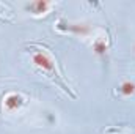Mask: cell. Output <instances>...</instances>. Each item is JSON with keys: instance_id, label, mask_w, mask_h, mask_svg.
Returning a JSON list of instances; mask_svg holds the SVG:
<instances>
[{"instance_id": "obj_1", "label": "cell", "mask_w": 135, "mask_h": 134, "mask_svg": "<svg viewBox=\"0 0 135 134\" xmlns=\"http://www.w3.org/2000/svg\"><path fill=\"white\" fill-rule=\"evenodd\" d=\"M32 60H33V63L36 65L38 68H41L46 74H49L65 92L68 93H71V90H69V87L65 85V82L63 81H60L58 79V73H57V66H55V62H54V59H52V55L49 54V52H46L44 49H36L33 54H32ZM72 95V93H71ZM74 96V95H72Z\"/></svg>"}, {"instance_id": "obj_2", "label": "cell", "mask_w": 135, "mask_h": 134, "mask_svg": "<svg viewBox=\"0 0 135 134\" xmlns=\"http://www.w3.org/2000/svg\"><path fill=\"white\" fill-rule=\"evenodd\" d=\"M24 104H25V98H24L21 93H14V92L8 93V95L5 96V100H3V106H5L6 110H9V112L21 109Z\"/></svg>"}, {"instance_id": "obj_3", "label": "cell", "mask_w": 135, "mask_h": 134, "mask_svg": "<svg viewBox=\"0 0 135 134\" xmlns=\"http://www.w3.org/2000/svg\"><path fill=\"white\" fill-rule=\"evenodd\" d=\"M50 6H52V3H49V2H46V0H38V2L28 3V5H27V10H30V11H32L33 14H36V16H39V14L47 13V11L50 10Z\"/></svg>"}, {"instance_id": "obj_4", "label": "cell", "mask_w": 135, "mask_h": 134, "mask_svg": "<svg viewBox=\"0 0 135 134\" xmlns=\"http://www.w3.org/2000/svg\"><path fill=\"white\" fill-rule=\"evenodd\" d=\"M118 92H119L121 95H124V96H129V95H132V93L135 92V84H134V82L126 81V82H123V84L119 85Z\"/></svg>"}, {"instance_id": "obj_5", "label": "cell", "mask_w": 135, "mask_h": 134, "mask_svg": "<svg viewBox=\"0 0 135 134\" xmlns=\"http://www.w3.org/2000/svg\"><path fill=\"white\" fill-rule=\"evenodd\" d=\"M93 47H94L96 54H105V52H107V43H105V39H104L102 36H99V38L94 39Z\"/></svg>"}]
</instances>
